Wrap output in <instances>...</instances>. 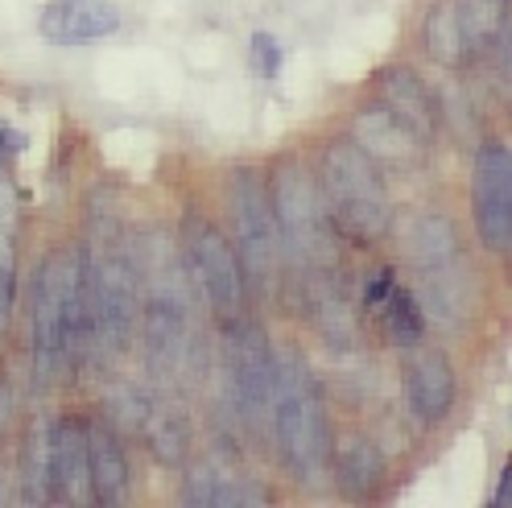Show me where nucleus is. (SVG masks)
I'll return each mask as SVG.
<instances>
[{"label":"nucleus","instance_id":"obj_6","mask_svg":"<svg viewBox=\"0 0 512 508\" xmlns=\"http://www.w3.org/2000/svg\"><path fill=\"white\" fill-rule=\"evenodd\" d=\"M223 352H228V385L236 397L240 418L252 426L269 422V397H273V343L261 323L223 319Z\"/></svg>","mask_w":512,"mask_h":508},{"label":"nucleus","instance_id":"obj_17","mask_svg":"<svg viewBox=\"0 0 512 508\" xmlns=\"http://www.w3.org/2000/svg\"><path fill=\"white\" fill-rule=\"evenodd\" d=\"M331 463H335L339 488L347 496H356V500L376 496V488L384 484V455L364 434H347L339 447H331Z\"/></svg>","mask_w":512,"mask_h":508},{"label":"nucleus","instance_id":"obj_4","mask_svg":"<svg viewBox=\"0 0 512 508\" xmlns=\"http://www.w3.org/2000/svg\"><path fill=\"white\" fill-rule=\"evenodd\" d=\"M87 257V294L95 314V356L124 352L141 319V269L128 261V252L104 244L100 252L83 248Z\"/></svg>","mask_w":512,"mask_h":508},{"label":"nucleus","instance_id":"obj_28","mask_svg":"<svg viewBox=\"0 0 512 508\" xmlns=\"http://www.w3.org/2000/svg\"><path fill=\"white\" fill-rule=\"evenodd\" d=\"M512 496V467L500 471V480H496V492H492V508H504Z\"/></svg>","mask_w":512,"mask_h":508},{"label":"nucleus","instance_id":"obj_7","mask_svg":"<svg viewBox=\"0 0 512 508\" xmlns=\"http://www.w3.org/2000/svg\"><path fill=\"white\" fill-rule=\"evenodd\" d=\"M186 269L219 319L244 314L248 277H244V265L236 257V244H228V236L211 224H203V219H195V224L186 228Z\"/></svg>","mask_w":512,"mask_h":508},{"label":"nucleus","instance_id":"obj_22","mask_svg":"<svg viewBox=\"0 0 512 508\" xmlns=\"http://www.w3.org/2000/svg\"><path fill=\"white\" fill-rule=\"evenodd\" d=\"M186 504H199V508H232V504H265V492L256 484H240V480H228V475H190L186 484Z\"/></svg>","mask_w":512,"mask_h":508},{"label":"nucleus","instance_id":"obj_13","mask_svg":"<svg viewBox=\"0 0 512 508\" xmlns=\"http://www.w3.org/2000/svg\"><path fill=\"white\" fill-rule=\"evenodd\" d=\"M405 405L413 418L442 422L455 405V368L442 352H418L405 364Z\"/></svg>","mask_w":512,"mask_h":508},{"label":"nucleus","instance_id":"obj_26","mask_svg":"<svg viewBox=\"0 0 512 508\" xmlns=\"http://www.w3.org/2000/svg\"><path fill=\"white\" fill-rule=\"evenodd\" d=\"M397 290V277H393V269H376V273H368V281H364V310H380L384 302H389V294Z\"/></svg>","mask_w":512,"mask_h":508},{"label":"nucleus","instance_id":"obj_15","mask_svg":"<svg viewBox=\"0 0 512 508\" xmlns=\"http://www.w3.org/2000/svg\"><path fill=\"white\" fill-rule=\"evenodd\" d=\"M54 484H58L62 500L95 504L91 500V463H87V426L75 418H62L54 426Z\"/></svg>","mask_w":512,"mask_h":508},{"label":"nucleus","instance_id":"obj_20","mask_svg":"<svg viewBox=\"0 0 512 508\" xmlns=\"http://www.w3.org/2000/svg\"><path fill=\"white\" fill-rule=\"evenodd\" d=\"M58 496L54 484V426L38 422L34 434L25 442V500L29 504H46Z\"/></svg>","mask_w":512,"mask_h":508},{"label":"nucleus","instance_id":"obj_11","mask_svg":"<svg viewBox=\"0 0 512 508\" xmlns=\"http://www.w3.org/2000/svg\"><path fill=\"white\" fill-rule=\"evenodd\" d=\"M376 91V104L389 112L397 124H405V129L418 137L422 145L434 141L438 133V108H434V95L426 91L422 75L413 67H384L372 83Z\"/></svg>","mask_w":512,"mask_h":508},{"label":"nucleus","instance_id":"obj_10","mask_svg":"<svg viewBox=\"0 0 512 508\" xmlns=\"http://www.w3.org/2000/svg\"><path fill=\"white\" fill-rule=\"evenodd\" d=\"M145 290V347L153 364H178L186 347V285L174 261L149 265Z\"/></svg>","mask_w":512,"mask_h":508},{"label":"nucleus","instance_id":"obj_19","mask_svg":"<svg viewBox=\"0 0 512 508\" xmlns=\"http://www.w3.org/2000/svg\"><path fill=\"white\" fill-rule=\"evenodd\" d=\"M422 42H426V54L438 62V67H463V62H471L467 46H463L459 17H455V0H438V5L426 13Z\"/></svg>","mask_w":512,"mask_h":508},{"label":"nucleus","instance_id":"obj_25","mask_svg":"<svg viewBox=\"0 0 512 508\" xmlns=\"http://www.w3.org/2000/svg\"><path fill=\"white\" fill-rule=\"evenodd\" d=\"M248 50H252V67L261 71V79L273 83V79L281 75V58H285V54H281V42H277L273 34H265V29H256Z\"/></svg>","mask_w":512,"mask_h":508},{"label":"nucleus","instance_id":"obj_23","mask_svg":"<svg viewBox=\"0 0 512 508\" xmlns=\"http://www.w3.org/2000/svg\"><path fill=\"white\" fill-rule=\"evenodd\" d=\"M376 319L384 323V335H389V343H397V347H418L426 335V314H422L418 298L405 294V290H393L389 302L376 310Z\"/></svg>","mask_w":512,"mask_h":508},{"label":"nucleus","instance_id":"obj_16","mask_svg":"<svg viewBox=\"0 0 512 508\" xmlns=\"http://www.w3.org/2000/svg\"><path fill=\"white\" fill-rule=\"evenodd\" d=\"M87 426V463H91V500L95 504H124L128 500V459L108 426Z\"/></svg>","mask_w":512,"mask_h":508},{"label":"nucleus","instance_id":"obj_9","mask_svg":"<svg viewBox=\"0 0 512 508\" xmlns=\"http://www.w3.org/2000/svg\"><path fill=\"white\" fill-rule=\"evenodd\" d=\"M475 228L488 252L512 248V153L504 141H484L475 153Z\"/></svg>","mask_w":512,"mask_h":508},{"label":"nucleus","instance_id":"obj_21","mask_svg":"<svg viewBox=\"0 0 512 508\" xmlns=\"http://www.w3.org/2000/svg\"><path fill=\"white\" fill-rule=\"evenodd\" d=\"M141 422H145V438H149L153 455L162 459L166 467H182L186 455H190V422H186V414L162 405V409H149Z\"/></svg>","mask_w":512,"mask_h":508},{"label":"nucleus","instance_id":"obj_18","mask_svg":"<svg viewBox=\"0 0 512 508\" xmlns=\"http://www.w3.org/2000/svg\"><path fill=\"white\" fill-rule=\"evenodd\" d=\"M455 17L463 29L467 58H479L508 29V0H455Z\"/></svg>","mask_w":512,"mask_h":508},{"label":"nucleus","instance_id":"obj_1","mask_svg":"<svg viewBox=\"0 0 512 508\" xmlns=\"http://www.w3.org/2000/svg\"><path fill=\"white\" fill-rule=\"evenodd\" d=\"M269 422L277 451L298 480L318 484L331 467V430L323 393L310 364L298 352L273 356V397H269Z\"/></svg>","mask_w":512,"mask_h":508},{"label":"nucleus","instance_id":"obj_12","mask_svg":"<svg viewBox=\"0 0 512 508\" xmlns=\"http://www.w3.org/2000/svg\"><path fill=\"white\" fill-rule=\"evenodd\" d=\"M42 38L54 46H79V42H100L120 29V9L112 0H54L38 17Z\"/></svg>","mask_w":512,"mask_h":508},{"label":"nucleus","instance_id":"obj_3","mask_svg":"<svg viewBox=\"0 0 512 508\" xmlns=\"http://www.w3.org/2000/svg\"><path fill=\"white\" fill-rule=\"evenodd\" d=\"M83 281V248H54L34 277L29 298V335H34V372L42 385L71 368V310Z\"/></svg>","mask_w":512,"mask_h":508},{"label":"nucleus","instance_id":"obj_27","mask_svg":"<svg viewBox=\"0 0 512 508\" xmlns=\"http://www.w3.org/2000/svg\"><path fill=\"white\" fill-rule=\"evenodd\" d=\"M25 149V133H17L13 129V124H5V120H0V170H5L9 162H13V157Z\"/></svg>","mask_w":512,"mask_h":508},{"label":"nucleus","instance_id":"obj_24","mask_svg":"<svg viewBox=\"0 0 512 508\" xmlns=\"http://www.w3.org/2000/svg\"><path fill=\"white\" fill-rule=\"evenodd\" d=\"M17 199L13 186L0 178V265H17Z\"/></svg>","mask_w":512,"mask_h":508},{"label":"nucleus","instance_id":"obj_5","mask_svg":"<svg viewBox=\"0 0 512 508\" xmlns=\"http://www.w3.org/2000/svg\"><path fill=\"white\" fill-rule=\"evenodd\" d=\"M269 203H273V219H277V236L298 261L327 257L335 228H331V215L323 203V190H318L314 174L302 162H281L273 170Z\"/></svg>","mask_w":512,"mask_h":508},{"label":"nucleus","instance_id":"obj_2","mask_svg":"<svg viewBox=\"0 0 512 508\" xmlns=\"http://www.w3.org/2000/svg\"><path fill=\"white\" fill-rule=\"evenodd\" d=\"M318 190L331 215V228L356 244H376L389 232V190L380 178V162L351 141L335 137L318 157Z\"/></svg>","mask_w":512,"mask_h":508},{"label":"nucleus","instance_id":"obj_14","mask_svg":"<svg viewBox=\"0 0 512 508\" xmlns=\"http://www.w3.org/2000/svg\"><path fill=\"white\" fill-rule=\"evenodd\" d=\"M351 141H356L372 157V162H393V166H405L413 153L426 149L418 137L405 129V124H397L376 100L368 108H360L356 124H351Z\"/></svg>","mask_w":512,"mask_h":508},{"label":"nucleus","instance_id":"obj_8","mask_svg":"<svg viewBox=\"0 0 512 508\" xmlns=\"http://www.w3.org/2000/svg\"><path fill=\"white\" fill-rule=\"evenodd\" d=\"M232 224H236V257L244 265V277L256 285L269 281L277 265V219L269 190L252 166L236 170L232 178Z\"/></svg>","mask_w":512,"mask_h":508}]
</instances>
